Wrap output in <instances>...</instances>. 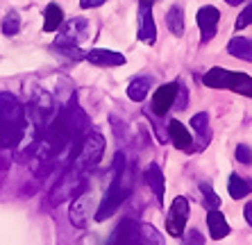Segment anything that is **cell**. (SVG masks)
I'll list each match as a JSON object with an SVG mask.
<instances>
[{
	"label": "cell",
	"instance_id": "cell-1",
	"mask_svg": "<svg viewBox=\"0 0 252 245\" xmlns=\"http://www.w3.org/2000/svg\"><path fill=\"white\" fill-rule=\"evenodd\" d=\"M28 114L14 93H0V150H12L25 136Z\"/></svg>",
	"mask_w": 252,
	"mask_h": 245
},
{
	"label": "cell",
	"instance_id": "cell-2",
	"mask_svg": "<svg viewBox=\"0 0 252 245\" xmlns=\"http://www.w3.org/2000/svg\"><path fill=\"white\" fill-rule=\"evenodd\" d=\"M127 193H129V173H127V166H125V157L118 152L114 157V180L109 184V188L105 191V198L100 202L98 211H95V220L105 222L109 216H114L118 211V207L125 202Z\"/></svg>",
	"mask_w": 252,
	"mask_h": 245
},
{
	"label": "cell",
	"instance_id": "cell-3",
	"mask_svg": "<svg viewBox=\"0 0 252 245\" xmlns=\"http://www.w3.org/2000/svg\"><path fill=\"white\" fill-rule=\"evenodd\" d=\"M207 87L211 89H227V91H236V93L252 98V77L246 73H232L227 68H211L207 70V75L202 77Z\"/></svg>",
	"mask_w": 252,
	"mask_h": 245
},
{
	"label": "cell",
	"instance_id": "cell-4",
	"mask_svg": "<svg viewBox=\"0 0 252 245\" xmlns=\"http://www.w3.org/2000/svg\"><path fill=\"white\" fill-rule=\"evenodd\" d=\"M102 152H105V136L98 134V132H87L77 148V154L73 157V166L84 170L89 168H95L98 161L102 159Z\"/></svg>",
	"mask_w": 252,
	"mask_h": 245
},
{
	"label": "cell",
	"instance_id": "cell-5",
	"mask_svg": "<svg viewBox=\"0 0 252 245\" xmlns=\"http://www.w3.org/2000/svg\"><path fill=\"white\" fill-rule=\"evenodd\" d=\"M84 186H87L84 173L80 168H75V166H70L68 173L55 184L53 193H50V202L59 204V202H64V200H68V198H75V195L84 193Z\"/></svg>",
	"mask_w": 252,
	"mask_h": 245
},
{
	"label": "cell",
	"instance_id": "cell-6",
	"mask_svg": "<svg viewBox=\"0 0 252 245\" xmlns=\"http://www.w3.org/2000/svg\"><path fill=\"white\" fill-rule=\"evenodd\" d=\"M87 21L84 18H70L66 23L59 25V34L55 39V46L59 50H68V48H77V43L87 36Z\"/></svg>",
	"mask_w": 252,
	"mask_h": 245
},
{
	"label": "cell",
	"instance_id": "cell-7",
	"mask_svg": "<svg viewBox=\"0 0 252 245\" xmlns=\"http://www.w3.org/2000/svg\"><path fill=\"white\" fill-rule=\"evenodd\" d=\"M187 220H189V200L187 198H175L173 204L168 209V218H166V232L170 236H184V227H187Z\"/></svg>",
	"mask_w": 252,
	"mask_h": 245
},
{
	"label": "cell",
	"instance_id": "cell-8",
	"mask_svg": "<svg viewBox=\"0 0 252 245\" xmlns=\"http://www.w3.org/2000/svg\"><path fill=\"white\" fill-rule=\"evenodd\" d=\"M177 89H180L177 82H168V84H164V87L157 89V93H155V98H153V114H157V116H166V114L170 111V107H175Z\"/></svg>",
	"mask_w": 252,
	"mask_h": 245
},
{
	"label": "cell",
	"instance_id": "cell-9",
	"mask_svg": "<svg viewBox=\"0 0 252 245\" xmlns=\"http://www.w3.org/2000/svg\"><path fill=\"white\" fill-rule=\"evenodd\" d=\"M139 41L153 46L157 41V25L153 18V5H141L139 9Z\"/></svg>",
	"mask_w": 252,
	"mask_h": 245
},
{
	"label": "cell",
	"instance_id": "cell-10",
	"mask_svg": "<svg viewBox=\"0 0 252 245\" xmlns=\"http://www.w3.org/2000/svg\"><path fill=\"white\" fill-rule=\"evenodd\" d=\"M218 18H220V12H218L216 7L207 5V7H200V9H198L195 21H198L200 32H202V41H211V39H214L216 28H218Z\"/></svg>",
	"mask_w": 252,
	"mask_h": 245
},
{
	"label": "cell",
	"instance_id": "cell-11",
	"mask_svg": "<svg viewBox=\"0 0 252 245\" xmlns=\"http://www.w3.org/2000/svg\"><path fill=\"white\" fill-rule=\"evenodd\" d=\"M87 59L94 66H100V68H109V66H123L125 57L116 50H105V48H94L87 53Z\"/></svg>",
	"mask_w": 252,
	"mask_h": 245
},
{
	"label": "cell",
	"instance_id": "cell-12",
	"mask_svg": "<svg viewBox=\"0 0 252 245\" xmlns=\"http://www.w3.org/2000/svg\"><path fill=\"white\" fill-rule=\"evenodd\" d=\"M168 136H170V141H173V146H175L177 150H184V152L193 150V136H191V132H189L180 121H170L168 122Z\"/></svg>",
	"mask_w": 252,
	"mask_h": 245
},
{
	"label": "cell",
	"instance_id": "cell-13",
	"mask_svg": "<svg viewBox=\"0 0 252 245\" xmlns=\"http://www.w3.org/2000/svg\"><path fill=\"white\" fill-rule=\"evenodd\" d=\"M91 216V209H89V195L87 193H80L73 198V204H70V222L75 227H84Z\"/></svg>",
	"mask_w": 252,
	"mask_h": 245
},
{
	"label": "cell",
	"instance_id": "cell-14",
	"mask_svg": "<svg viewBox=\"0 0 252 245\" xmlns=\"http://www.w3.org/2000/svg\"><path fill=\"white\" fill-rule=\"evenodd\" d=\"M191 127L195 132V141H198V148L200 150H205L207 143L211 139V129H209V116H207V111H200L191 118Z\"/></svg>",
	"mask_w": 252,
	"mask_h": 245
},
{
	"label": "cell",
	"instance_id": "cell-15",
	"mask_svg": "<svg viewBox=\"0 0 252 245\" xmlns=\"http://www.w3.org/2000/svg\"><path fill=\"white\" fill-rule=\"evenodd\" d=\"M134 245H166V241L157 227H153L150 222H146V225H139V227H136Z\"/></svg>",
	"mask_w": 252,
	"mask_h": 245
},
{
	"label": "cell",
	"instance_id": "cell-16",
	"mask_svg": "<svg viewBox=\"0 0 252 245\" xmlns=\"http://www.w3.org/2000/svg\"><path fill=\"white\" fill-rule=\"evenodd\" d=\"M207 227H209V234L211 239H225L229 234V225L227 220H225V216L220 214V209H211L209 214H207Z\"/></svg>",
	"mask_w": 252,
	"mask_h": 245
},
{
	"label": "cell",
	"instance_id": "cell-17",
	"mask_svg": "<svg viewBox=\"0 0 252 245\" xmlns=\"http://www.w3.org/2000/svg\"><path fill=\"white\" fill-rule=\"evenodd\" d=\"M146 182L148 186L153 188V193L159 198V202H164V193H166V182H164V173L157 163H150L146 170Z\"/></svg>",
	"mask_w": 252,
	"mask_h": 245
},
{
	"label": "cell",
	"instance_id": "cell-18",
	"mask_svg": "<svg viewBox=\"0 0 252 245\" xmlns=\"http://www.w3.org/2000/svg\"><path fill=\"white\" fill-rule=\"evenodd\" d=\"M227 53L232 55V57L243 59V61H252V39H246V36H234V39H229Z\"/></svg>",
	"mask_w": 252,
	"mask_h": 245
},
{
	"label": "cell",
	"instance_id": "cell-19",
	"mask_svg": "<svg viewBox=\"0 0 252 245\" xmlns=\"http://www.w3.org/2000/svg\"><path fill=\"white\" fill-rule=\"evenodd\" d=\"M62 23H64V12H62V7L50 2V5L46 7V12H43V32H57Z\"/></svg>",
	"mask_w": 252,
	"mask_h": 245
},
{
	"label": "cell",
	"instance_id": "cell-20",
	"mask_svg": "<svg viewBox=\"0 0 252 245\" xmlns=\"http://www.w3.org/2000/svg\"><path fill=\"white\" fill-rule=\"evenodd\" d=\"M150 84H153L150 77H134V80L127 84V98L134 100V102L146 100V95L150 93Z\"/></svg>",
	"mask_w": 252,
	"mask_h": 245
},
{
	"label": "cell",
	"instance_id": "cell-21",
	"mask_svg": "<svg viewBox=\"0 0 252 245\" xmlns=\"http://www.w3.org/2000/svg\"><path fill=\"white\" fill-rule=\"evenodd\" d=\"M227 191H229V195H232L234 200L246 198L248 193L252 191V180H246V177L232 173V175H229V182H227Z\"/></svg>",
	"mask_w": 252,
	"mask_h": 245
},
{
	"label": "cell",
	"instance_id": "cell-22",
	"mask_svg": "<svg viewBox=\"0 0 252 245\" xmlns=\"http://www.w3.org/2000/svg\"><path fill=\"white\" fill-rule=\"evenodd\" d=\"M166 25H168V30L175 36L184 34V9L180 5H173L168 9V14H166Z\"/></svg>",
	"mask_w": 252,
	"mask_h": 245
},
{
	"label": "cell",
	"instance_id": "cell-23",
	"mask_svg": "<svg viewBox=\"0 0 252 245\" xmlns=\"http://www.w3.org/2000/svg\"><path fill=\"white\" fill-rule=\"evenodd\" d=\"M200 193H202V202H205L207 209H220V198L216 195V191L209 186V184H200Z\"/></svg>",
	"mask_w": 252,
	"mask_h": 245
},
{
	"label": "cell",
	"instance_id": "cell-24",
	"mask_svg": "<svg viewBox=\"0 0 252 245\" xmlns=\"http://www.w3.org/2000/svg\"><path fill=\"white\" fill-rule=\"evenodd\" d=\"M18 30H21V18H18L16 12H9L5 16V21H2V34L14 36L18 34Z\"/></svg>",
	"mask_w": 252,
	"mask_h": 245
},
{
	"label": "cell",
	"instance_id": "cell-25",
	"mask_svg": "<svg viewBox=\"0 0 252 245\" xmlns=\"http://www.w3.org/2000/svg\"><path fill=\"white\" fill-rule=\"evenodd\" d=\"M236 161L246 163V166H250V163H252V148L248 146V143L236 146Z\"/></svg>",
	"mask_w": 252,
	"mask_h": 245
},
{
	"label": "cell",
	"instance_id": "cell-26",
	"mask_svg": "<svg viewBox=\"0 0 252 245\" xmlns=\"http://www.w3.org/2000/svg\"><path fill=\"white\" fill-rule=\"evenodd\" d=\"M248 25H252V5H248L246 9L239 14V18H236V30H243V28H248Z\"/></svg>",
	"mask_w": 252,
	"mask_h": 245
},
{
	"label": "cell",
	"instance_id": "cell-27",
	"mask_svg": "<svg viewBox=\"0 0 252 245\" xmlns=\"http://www.w3.org/2000/svg\"><path fill=\"white\" fill-rule=\"evenodd\" d=\"M184 243L187 245H205V236H202L198 229H191V232L184 234Z\"/></svg>",
	"mask_w": 252,
	"mask_h": 245
},
{
	"label": "cell",
	"instance_id": "cell-28",
	"mask_svg": "<svg viewBox=\"0 0 252 245\" xmlns=\"http://www.w3.org/2000/svg\"><path fill=\"white\" fill-rule=\"evenodd\" d=\"M177 109H187V89L180 87L177 89Z\"/></svg>",
	"mask_w": 252,
	"mask_h": 245
},
{
	"label": "cell",
	"instance_id": "cell-29",
	"mask_svg": "<svg viewBox=\"0 0 252 245\" xmlns=\"http://www.w3.org/2000/svg\"><path fill=\"white\" fill-rule=\"evenodd\" d=\"M107 0H80V7L82 9H94V7H100V5H105Z\"/></svg>",
	"mask_w": 252,
	"mask_h": 245
},
{
	"label": "cell",
	"instance_id": "cell-30",
	"mask_svg": "<svg viewBox=\"0 0 252 245\" xmlns=\"http://www.w3.org/2000/svg\"><path fill=\"white\" fill-rule=\"evenodd\" d=\"M243 216H246L248 225H250V227H252V200L246 204V209H243Z\"/></svg>",
	"mask_w": 252,
	"mask_h": 245
},
{
	"label": "cell",
	"instance_id": "cell-31",
	"mask_svg": "<svg viewBox=\"0 0 252 245\" xmlns=\"http://www.w3.org/2000/svg\"><path fill=\"white\" fill-rule=\"evenodd\" d=\"M225 2H227V5H241V2H243V0H225Z\"/></svg>",
	"mask_w": 252,
	"mask_h": 245
},
{
	"label": "cell",
	"instance_id": "cell-32",
	"mask_svg": "<svg viewBox=\"0 0 252 245\" xmlns=\"http://www.w3.org/2000/svg\"><path fill=\"white\" fill-rule=\"evenodd\" d=\"M155 0H141V5H153Z\"/></svg>",
	"mask_w": 252,
	"mask_h": 245
}]
</instances>
